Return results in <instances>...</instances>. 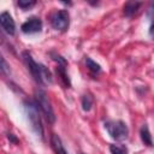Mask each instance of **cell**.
I'll use <instances>...</instances> for the list:
<instances>
[{
  "mask_svg": "<svg viewBox=\"0 0 154 154\" xmlns=\"http://www.w3.org/2000/svg\"><path fill=\"white\" fill-rule=\"evenodd\" d=\"M24 108H25V112H26V116H28V119H29L32 131L37 136L43 138V128H42L41 117H40L36 102L31 101V100H26V101H24Z\"/></svg>",
  "mask_w": 154,
  "mask_h": 154,
  "instance_id": "obj_1",
  "label": "cell"
},
{
  "mask_svg": "<svg viewBox=\"0 0 154 154\" xmlns=\"http://www.w3.org/2000/svg\"><path fill=\"white\" fill-rule=\"evenodd\" d=\"M35 102H36L37 107L41 109V112L43 113V116L46 117L47 122L53 124L55 122V114H54L53 107H52L45 90H42V89L35 90Z\"/></svg>",
  "mask_w": 154,
  "mask_h": 154,
  "instance_id": "obj_2",
  "label": "cell"
},
{
  "mask_svg": "<svg viewBox=\"0 0 154 154\" xmlns=\"http://www.w3.org/2000/svg\"><path fill=\"white\" fill-rule=\"evenodd\" d=\"M105 129L116 141H124L128 138L129 129L123 120H107L105 123Z\"/></svg>",
  "mask_w": 154,
  "mask_h": 154,
  "instance_id": "obj_3",
  "label": "cell"
},
{
  "mask_svg": "<svg viewBox=\"0 0 154 154\" xmlns=\"http://www.w3.org/2000/svg\"><path fill=\"white\" fill-rule=\"evenodd\" d=\"M22 58H23V61L25 63L28 70L30 71L31 76L34 77V79H35L38 84L43 85V81H42V76H41V64H37V63L32 59L31 54H30L28 51H24V52L22 53Z\"/></svg>",
  "mask_w": 154,
  "mask_h": 154,
  "instance_id": "obj_4",
  "label": "cell"
},
{
  "mask_svg": "<svg viewBox=\"0 0 154 154\" xmlns=\"http://www.w3.org/2000/svg\"><path fill=\"white\" fill-rule=\"evenodd\" d=\"M51 24L53 29L59 31H66L70 24V16L66 10H60L55 12L51 18Z\"/></svg>",
  "mask_w": 154,
  "mask_h": 154,
  "instance_id": "obj_5",
  "label": "cell"
},
{
  "mask_svg": "<svg viewBox=\"0 0 154 154\" xmlns=\"http://www.w3.org/2000/svg\"><path fill=\"white\" fill-rule=\"evenodd\" d=\"M22 31L24 34H35V32H40L42 29V22L40 18L37 17H31L29 18L26 22H24L20 26Z\"/></svg>",
  "mask_w": 154,
  "mask_h": 154,
  "instance_id": "obj_6",
  "label": "cell"
},
{
  "mask_svg": "<svg viewBox=\"0 0 154 154\" xmlns=\"http://www.w3.org/2000/svg\"><path fill=\"white\" fill-rule=\"evenodd\" d=\"M0 25L2 26V29L10 34V35H14L16 32V24L13 18L11 17V14L8 12H2L0 13Z\"/></svg>",
  "mask_w": 154,
  "mask_h": 154,
  "instance_id": "obj_7",
  "label": "cell"
},
{
  "mask_svg": "<svg viewBox=\"0 0 154 154\" xmlns=\"http://www.w3.org/2000/svg\"><path fill=\"white\" fill-rule=\"evenodd\" d=\"M51 144H52V148H53L55 154H67V152L65 150L64 144H63V142H61V140H60V137L58 135H55V134L52 135Z\"/></svg>",
  "mask_w": 154,
  "mask_h": 154,
  "instance_id": "obj_8",
  "label": "cell"
},
{
  "mask_svg": "<svg viewBox=\"0 0 154 154\" xmlns=\"http://www.w3.org/2000/svg\"><path fill=\"white\" fill-rule=\"evenodd\" d=\"M142 5V2H135V1H128L124 5V14L126 17H132L137 11L138 7Z\"/></svg>",
  "mask_w": 154,
  "mask_h": 154,
  "instance_id": "obj_9",
  "label": "cell"
},
{
  "mask_svg": "<svg viewBox=\"0 0 154 154\" xmlns=\"http://www.w3.org/2000/svg\"><path fill=\"white\" fill-rule=\"evenodd\" d=\"M140 136H141L142 142H143L146 146L152 147V144H153V141H152V135H150L149 129H148V126H147L146 124H144V125L141 128V130H140Z\"/></svg>",
  "mask_w": 154,
  "mask_h": 154,
  "instance_id": "obj_10",
  "label": "cell"
},
{
  "mask_svg": "<svg viewBox=\"0 0 154 154\" xmlns=\"http://www.w3.org/2000/svg\"><path fill=\"white\" fill-rule=\"evenodd\" d=\"M57 73L60 76V78H61L64 85H65L66 88H70V87H71V82H70V78H69V76H67V73H66V67H65V65H58V67H57Z\"/></svg>",
  "mask_w": 154,
  "mask_h": 154,
  "instance_id": "obj_11",
  "label": "cell"
},
{
  "mask_svg": "<svg viewBox=\"0 0 154 154\" xmlns=\"http://www.w3.org/2000/svg\"><path fill=\"white\" fill-rule=\"evenodd\" d=\"M93 102H94V97L90 94H84L82 96V108H83V111H85V112L90 111V108L93 106Z\"/></svg>",
  "mask_w": 154,
  "mask_h": 154,
  "instance_id": "obj_12",
  "label": "cell"
},
{
  "mask_svg": "<svg viewBox=\"0 0 154 154\" xmlns=\"http://www.w3.org/2000/svg\"><path fill=\"white\" fill-rule=\"evenodd\" d=\"M85 65H87V67H88L91 72H100V71H101L100 65H99L97 63H95L93 59H90L89 57L85 58Z\"/></svg>",
  "mask_w": 154,
  "mask_h": 154,
  "instance_id": "obj_13",
  "label": "cell"
},
{
  "mask_svg": "<svg viewBox=\"0 0 154 154\" xmlns=\"http://www.w3.org/2000/svg\"><path fill=\"white\" fill-rule=\"evenodd\" d=\"M109 152H111V154H128L126 147L118 146V144H111L109 146Z\"/></svg>",
  "mask_w": 154,
  "mask_h": 154,
  "instance_id": "obj_14",
  "label": "cell"
},
{
  "mask_svg": "<svg viewBox=\"0 0 154 154\" xmlns=\"http://www.w3.org/2000/svg\"><path fill=\"white\" fill-rule=\"evenodd\" d=\"M0 72L8 76L11 73V69H10V65L7 64V61L5 60V58L0 54Z\"/></svg>",
  "mask_w": 154,
  "mask_h": 154,
  "instance_id": "obj_15",
  "label": "cell"
},
{
  "mask_svg": "<svg viewBox=\"0 0 154 154\" xmlns=\"http://www.w3.org/2000/svg\"><path fill=\"white\" fill-rule=\"evenodd\" d=\"M51 57H52V59L54 60V61H57L58 63V65H65L66 66V60L61 57V55H59V54H57V53H54V52H51Z\"/></svg>",
  "mask_w": 154,
  "mask_h": 154,
  "instance_id": "obj_16",
  "label": "cell"
},
{
  "mask_svg": "<svg viewBox=\"0 0 154 154\" xmlns=\"http://www.w3.org/2000/svg\"><path fill=\"white\" fill-rule=\"evenodd\" d=\"M36 4V1H34V0H31V1H24V0H20V1H18V6L19 7H22L23 10H26V8H29V7H31V6H34Z\"/></svg>",
  "mask_w": 154,
  "mask_h": 154,
  "instance_id": "obj_17",
  "label": "cell"
},
{
  "mask_svg": "<svg viewBox=\"0 0 154 154\" xmlns=\"http://www.w3.org/2000/svg\"><path fill=\"white\" fill-rule=\"evenodd\" d=\"M7 138H8L10 142H12V143H18V140H17V137H16L13 134H7Z\"/></svg>",
  "mask_w": 154,
  "mask_h": 154,
  "instance_id": "obj_18",
  "label": "cell"
},
{
  "mask_svg": "<svg viewBox=\"0 0 154 154\" xmlns=\"http://www.w3.org/2000/svg\"><path fill=\"white\" fill-rule=\"evenodd\" d=\"M0 43H1V35H0Z\"/></svg>",
  "mask_w": 154,
  "mask_h": 154,
  "instance_id": "obj_19",
  "label": "cell"
}]
</instances>
